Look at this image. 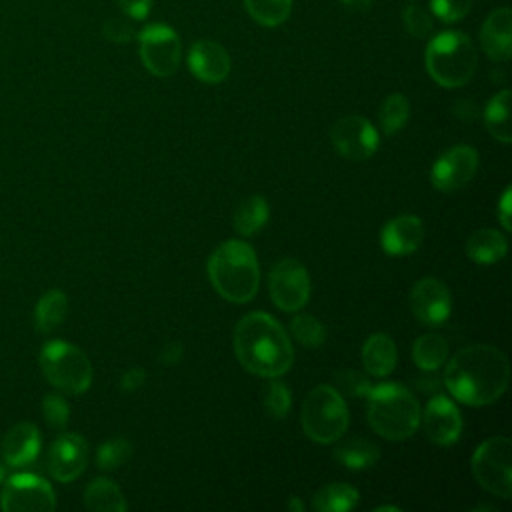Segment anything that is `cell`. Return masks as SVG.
I'll return each mask as SVG.
<instances>
[{"instance_id":"10","label":"cell","mask_w":512,"mask_h":512,"mask_svg":"<svg viewBox=\"0 0 512 512\" xmlns=\"http://www.w3.org/2000/svg\"><path fill=\"white\" fill-rule=\"evenodd\" d=\"M272 302L284 312H298L310 298V276L306 266L296 258L278 260L268 276Z\"/></svg>"},{"instance_id":"6","label":"cell","mask_w":512,"mask_h":512,"mask_svg":"<svg viewBox=\"0 0 512 512\" xmlns=\"http://www.w3.org/2000/svg\"><path fill=\"white\" fill-rule=\"evenodd\" d=\"M300 424L304 434L318 444H332L342 438L350 424L342 392L330 384H318L312 388L302 404Z\"/></svg>"},{"instance_id":"3","label":"cell","mask_w":512,"mask_h":512,"mask_svg":"<svg viewBox=\"0 0 512 512\" xmlns=\"http://www.w3.org/2000/svg\"><path fill=\"white\" fill-rule=\"evenodd\" d=\"M208 278L228 302H250L260 286V266L254 248L244 240L222 242L208 258Z\"/></svg>"},{"instance_id":"31","label":"cell","mask_w":512,"mask_h":512,"mask_svg":"<svg viewBox=\"0 0 512 512\" xmlns=\"http://www.w3.org/2000/svg\"><path fill=\"white\" fill-rule=\"evenodd\" d=\"M244 6L254 22L274 28L290 16L292 0H244Z\"/></svg>"},{"instance_id":"2","label":"cell","mask_w":512,"mask_h":512,"mask_svg":"<svg viewBox=\"0 0 512 512\" xmlns=\"http://www.w3.org/2000/svg\"><path fill=\"white\" fill-rule=\"evenodd\" d=\"M234 354L254 376L280 378L292 368L294 348L282 324L266 312H248L234 328Z\"/></svg>"},{"instance_id":"43","label":"cell","mask_w":512,"mask_h":512,"mask_svg":"<svg viewBox=\"0 0 512 512\" xmlns=\"http://www.w3.org/2000/svg\"><path fill=\"white\" fill-rule=\"evenodd\" d=\"M182 352H184L182 344L172 340V342H168V344L160 350V356H158V358H160L164 364H176V362H180Z\"/></svg>"},{"instance_id":"13","label":"cell","mask_w":512,"mask_h":512,"mask_svg":"<svg viewBox=\"0 0 512 512\" xmlns=\"http://www.w3.org/2000/svg\"><path fill=\"white\" fill-rule=\"evenodd\" d=\"M478 162V152L472 146L456 144L436 158L430 170V182L440 192H456L474 178Z\"/></svg>"},{"instance_id":"8","label":"cell","mask_w":512,"mask_h":512,"mask_svg":"<svg viewBox=\"0 0 512 512\" xmlns=\"http://www.w3.org/2000/svg\"><path fill=\"white\" fill-rule=\"evenodd\" d=\"M472 474L490 494L508 500L512 496V442L506 436L484 440L472 454Z\"/></svg>"},{"instance_id":"7","label":"cell","mask_w":512,"mask_h":512,"mask_svg":"<svg viewBox=\"0 0 512 512\" xmlns=\"http://www.w3.org/2000/svg\"><path fill=\"white\" fill-rule=\"evenodd\" d=\"M40 368L46 380L64 394H82L92 384V364L74 344L50 340L40 352Z\"/></svg>"},{"instance_id":"47","label":"cell","mask_w":512,"mask_h":512,"mask_svg":"<svg viewBox=\"0 0 512 512\" xmlns=\"http://www.w3.org/2000/svg\"><path fill=\"white\" fill-rule=\"evenodd\" d=\"M6 480V466L0 462V482Z\"/></svg>"},{"instance_id":"15","label":"cell","mask_w":512,"mask_h":512,"mask_svg":"<svg viewBox=\"0 0 512 512\" xmlns=\"http://www.w3.org/2000/svg\"><path fill=\"white\" fill-rule=\"evenodd\" d=\"M420 422L430 442L452 446L462 434V416L458 406L448 396H432L420 414Z\"/></svg>"},{"instance_id":"28","label":"cell","mask_w":512,"mask_h":512,"mask_svg":"<svg viewBox=\"0 0 512 512\" xmlns=\"http://www.w3.org/2000/svg\"><path fill=\"white\" fill-rule=\"evenodd\" d=\"M68 312V298L62 290L52 288L48 290L34 308V326L38 332H52L56 330Z\"/></svg>"},{"instance_id":"34","label":"cell","mask_w":512,"mask_h":512,"mask_svg":"<svg viewBox=\"0 0 512 512\" xmlns=\"http://www.w3.org/2000/svg\"><path fill=\"white\" fill-rule=\"evenodd\" d=\"M132 456V442L126 438L106 440L96 452V464L100 470H116Z\"/></svg>"},{"instance_id":"29","label":"cell","mask_w":512,"mask_h":512,"mask_svg":"<svg viewBox=\"0 0 512 512\" xmlns=\"http://www.w3.org/2000/svg\"><path fill=\"white\" fill-rule=\"evenodd\" d=\"M448 342L438 334H422L412 344V360L424 372L442 368L448 360Z\"/></svg>"},{"instance_id":"40","label":"cell","mask_w":512,"mask_h":512,"mask_svg":"<svg viewBox=\"0 0 512 512\" xmlns=\"http://www.w3.org/2000/svg\"><path fill=\"white\" fill-rule=\"evenodd\" d=\"M130 20H144L152 8V0H116Z\"/></svg>"},{"instance_id":"26","label":"cell","mask_w":512,"mask_h":512,"mask_svg":"<svg viewBox=\"0 0 512 512\" xmlns=\"http://www.w3.org/2000/svg\"><path fill=\"white\" fill-rule=\"evenodd\" d=\"M268 216H270V208L266 198L260 194H252L236 206L232 216L234 230L240 236H254L264 228V224L268 222Z\"/></svg>"},{"instance_id":"46","label":"cell","mask_w":512,"mask_h":512,"mask_svg":"<svg viewBox=\"0 0 512 512\" xmlns=\"http://www.w3.org/2000/svg\"><path fill=\"white\" fill-rule=\"evenodd\" d=\"M374 512H400V508L394 504H382V506H376Z\"/></svg>"},{"instance_id":"16","label":"cell","mask_w":512,"mask_h":512,"mask_svg":"<svg viewBox=\"0 0 512 512\" xmlns=\"http://www.w3.org/2000/svg\"><path fill=\"white\" fill-rule=\"evenodd\" d=\"M48 472L58 482H72L76 480L88 464V444L80 434H60L46 456Z\"/></svg>"},{"instance_id":"35","label":"cell","mask_w":512,"mask_h":512,"mask_svg":"<svg viewBox=\"0 0 512 512\" xmlns=\"http://www.w3.org/2000/svg\"><path fill=\"white\" fill-rule=\"evenodd\" d=\"M402 26L414 38H428L432 34L434 20L426 8L410 4L402 10Z\"/></svg>"},{"instance_id":"12","label":"cell","mask_w":512,"mask_h":512,"mask_svg":"<svg viewBox=\"0 0 512 512\" xmlns=\"http://www.w3.org/2000/svg\"><path fill=\"white\" fill-rule=\"evenodd\" d=\"M330 138L336 152L342 158L352 162L368 160L378 150V142H380V134L374 128V124L360 114H350L340 118L332 126Z\"/></svg>"},{"instance_id":"4","label":"cell","mask_w":512,"mask_h":512,"mask_svg":"<svg viewBox=\"0 0 512 512\" xmlns=\"http://www.w3.org/2000/svg\"><path fill=\"white\" fill-rule=\"evenodd\" d=\"M366 418L370 428L386 440H406L420 426L416 396L398 382H382L366 394Z\"/></svg>"},{"instance_id":"44","label":"cell","mask_w":512,"mask_h":512,"mask_svg":"<svg viewBox=\"0 0 512 512\" xmlns=\"http://www.w3.org/2000/svg\"><path fill=\"white\" fill-rule=\"evenodd\" d=\"M348 12L354 14H366L372 8V0H338Z\"/></svg>"},{"instance_id":"18","label":"cell","mask_w":512,"mask_h":512,"mask_svg":"<svg viewBox=\"0 0 512 512\" xmlns=\"http://www.w3.org/2000/svg\"><path fill=\"white\" fill-rule=\"evenodd\" d=\"M424 224L414 214H402L388 220L380 230V246L390 256H406L420 248Z\"/></svg>"},{"instance_id":"19","label":"cell","mask_w":512,"mask_h":512,"mask_svg":"<svg viewBox=\"0 0 512 512\" xmlns=\"http://www.w3.org/2000/svg\"><path fill=\"white\" fill-rule=\"evenodd\" d=\"M40 442V432L32 422H20L12 426L0 442L4 464L10 468L30 466L40 454Z\"/></svg>"},{"instance_id":"17","label":"cell","mask_w":512,"mask_h":512,"mask_svg":"<svg viewBox=\"0 0 512 512\" xmlns=\"http://www.w3.org/2000/svg\"><path fill=\"white\" fill-rule=\"evenodd\" d=\"M188 68L200 82L218 84L230 74V56L222 44L202 38L188 52Z\"/></svg>"},{"instance_id":"20","label":"cell","mask_w":512,"mask_h":512,"mask_svg":"<svg viewBox=\"0 0 512 512\" xmlns=\"http://www.w3.org/2000/svg\"><path fill=\"white\" fill-rule=\"evenodd\" d=\"M480 44L484 54L496 62H508L512 56V12L502 6L490 12L480 28Z\"/></svg>"},{"instance_id":"30","label":"cell","mask_w":512,"mask_h":512,"mask_svg":"<svg viewBox=\"0 0 512 512\" xmlns=\"http://www.w3.org/2000/svg\"><path fill=\"white\" fill-rule=\"evenodd\" d=\"M410 118V104L408 98L400 92H394L390 96L384 98V102L380 104V112H378V120H380V128L386 136H392L396 132H400L406 122Z\"/></svg>"},{"instance_id":"11","label":"cell","mask_w":512,"mask_h":512,"mask_svg":"<svg viewBox=\"0 0 512 512\" xmlns=\"http://www.w3.org/2000/svg\"><path fill=\"white\" fill-rule=\"evenodd\" d=\"M0 506L6 512H50L56 508V494L44 478L20 472L4 482Z\"/></svg>"},{"instance_id":"23","label":"cell","mask_w":512,"mask_h":512,"mask_svg":"<svg viewBox=\"0 0 512 512\" xmlns=\"http://www.w3.org/2000/svg\"><path fill=\"white\" fill-rule=\"evenodd\" d=\"M484 124L494 140L500 144L512 142V124H510V90L504 88L496 92L484 108Z\"/></svg>"},{"instance_id":"22","label":"cell","mask_w":512,"mask_h":512,"mask_svg":"<svg viewBox=\"0 0 512 512\" xmlns=\"http://www.w3.org/2000/svg\"><path fill=\"white\" fill-rule=\"evenodd\" d=\"M464 250L474 264L488 266L500 262L506 256L508 240L496 228H480L468 236Z\"/></svg>"},{"instance_id":"5","label":"cell","mask_w":512,"mask_h":512,"mask_svg":"<svg viewBox=\"0 0 512 512\" xmlns=\"http://www.w3.org/2000/svg\"><path fill=\"white\" fill-rule=\"evenodd\" d=\"M424 64L436 84L444 88H460L474 76L478 52L468 34L446 30L428 42Z\"/></svg>"},{"instance_id":"37","label":"cell","mask_w":512,"mask_h":512,"mask_svg":"<svg viewBox=\"0 0 512 512\" xmlns=\"http://www.w3.org/2000/svg\"><path fill=\"white\" fill-rule=\"evenodd\" d=\"M430 6L436 18L452 24L462 20L470 12L472 0H430Z\"/></svg>"},{"instance_id":"9","label":"cell","mask_w":512,"mask_h":512,"mask_svg":"<svg viewBox=\"0 0 512 512\" xmlns=\"http://www.w3.org/2000/svg\"><path fill=\"white\" fill-rule=\"evenodd\" d=\"M136 38L140 60L150 74L168 78L178 70L182 46L178 34L170 26L160 22L148 24L136 34Z\"/></svg>"},{"instance_id":"39","label":"cell","mask_w":512,"mask_h":512,"mask_svg":"<svg viewBox=\"0 0 512 512\" xmlns=\"http://www.w3.org/2000/svg\"><path fill=\"white\" fill-rule=\"evenodd\" d=\"M102 34L106 40L110 42H118V44H124V42H130L136 38V30L130 22V18H108L104 24H102Z\"/></svg>"},{"instance_id":"27","label":"cell","mask_w":512,"mask_h":512,"mask_svg":"<svg viewBox=\"0 0 512 512\" xmlns=\"http://www.w3.org/2000/svg\"><path fill=\"white\" fill-rule=\"evenodd\" d=\"M334 458L348 470H366L378 462L380 450L366 438H348L334 448Z\"/></svg>"},{"instance_id":"14","label":"cell","mask_w":512,"mask_h":512,"mask_svg":"<svg viewBox=\"0 0 512 512\" xmlns=\"http://www.w3.org/2000/svg\"><path fill=\"white\" fill-rule=\"evenodd\" d=\"M410 310L424 326H442L452 314V294L448 286L432 276L420 278L410 290Z\"/></svg>"},{"instance_id":"25","label":"cell","mask_w":512,"mask_h":512,"mask_svg":"<svg viewBox=\"0 0 512 512\" xmlns=\"http://www.w3.org/2000/svg\"><path fill=\"white\" fill-rule=\"evenodd\" d=\"M360 494L348 482H332L312 496V508L318 512H348L358 506Z\"/></svg>"},{"instance_id":"36","label":"cell","mask_w":512,"mask_h":512,"mask_svg":"<svg viewBox=\"0 0 512 512\" xmlns=\"http://www.w3.org/2000/svg\"><path fill=\"white\" fill-rule=\"evenodd\" d=\"M42 414L50 428L62 430L68 424L70 408H68V402L60 394H48L42 400Z\"/></svg>"},{"instance_id":"41","label":"cell","mask_w":512,"mask_h":512,"mask_svg":"<svg viewBox=\"0 0 512 512\" xmlns=\"http://www.w3.org/2000/svg\"><path fill=\"white\" fill-rule=\"evenodd\" d=\"M510 212H512V186H506L500 196V202H498V220L506 232L512 230Z\"/></svg>"},{"instance_id":"24","label":"cell","mask_w":512,"mask_h":512,"mask_svg":"<svg viewBox=\"0 0 512 512\" xmlns=\"http://www.w3.org/2000/svg\"><path fill=\"white\" fill-rule=\"evenodd\" d=\"M84 506L92 512H124L128 508L122 490L108 478H94L86 486Z\"/></svg>"},{"instance_id":"32","label":"cell","mask_w":512,"mask_h":512,"mask_svg":"<svg viewBox=\"0 0 512 512\" xmlns=\"http://www.w3.org/2000/svg\"><path fill=\"white\" fill-rule=\"evenodd\" d=\"M290 334L298 344L306 348H318L326 342V328L312 314H296L290 320Z\"/></svg>"},{"instance_id":"21","label":"cell","mask_w":512,"mask_h":512,"mask_svg":"<svg viewBox=\"0 0 512 512\" xmlns=\"http://www.w3.org/2000/svg\"><path fill=\"white\" fill-rule=\"evenodd\" d=\"M396 360H398L396 342L388 334L374 332L364 340L362 364L370 376L374 378L388 376L396 368Z\"/></svg>"},{"instance_id":"1","label":"cell","mask_w":512,"mask_h":512,"mask_svg":"<svg viewBox=\"0 0 512 512\" xmlns=\"http://www.w3.org/2000/svg\"><path fill=\"white\" fill-rule=\"evenodd\" d=\"M508 382V358L490 344H472L458 350L444 368V384L450 396L468 406H488L500 400Z\"/></svg>"},{"instance_id":"38","label":"cell","mask_w":512,"mask_h":512,"mask_svg":"<svg viewBox=\"0 0 512 512\" xmlns=\"http://www.w3.org/2000/svg\"><path fill=\"white\" fill-rule=\"evenodd\" d=\"M336 382H338V392H346L350 396H366L372 388L370 380L356 372V370H342L336 374Z\"/></svg>"},{"instance_id":"42","label":"cell","mask_w":512,"mask_h":512,"mask_svg":"<svg viewBox=\"0 0 512 512\" xmlns=\"http://www.w3.org/2000/svg\"><path fill=\"white\" fill-rule=\"evenodd\" d=\"M144 380H146V372L142 368L134 366V368H130L128 372L122 374L120 390L122 392H134V390H138L144 384Z\"/></svg>"},{"instance_id":"45","label":"cell","mask_w":512,"mask_h":512,"mask_svg":"<svg viewBox=\"0 0 512 512\" xmlns=\"http://www.w3.org/2000/svg\"><path fill=\"white\" fill-rule=\"evenodd\" d=\"M288 510H296V512H300V510H304V504H302L296 496H292V498L288 500Z\"/></svg>"},{"instance_id":"33","label":"cell","mask_w":512,"mask_h":512,"mask_svg":"<svg viewBox=\"0 0 512 512\" xmlns=\"http://www.w3.org/2000/svg\"><path fill=\"white\" fill-rule=\"evenodd\" d=\"M262 404L268 416L282 420L292 408V392L282 380L270 378V382L262 390Z\"/></svg>"}]
</instances>
